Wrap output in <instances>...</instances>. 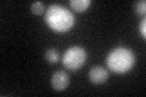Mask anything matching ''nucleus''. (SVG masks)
I'll return each mask as SVG.
<instances>
[{"instance_id":"39448f33","label":"nucleus","mask_w":146,"mask_h":97,"mask_svg":"<svg viewBox=\"0 0 146 97\" xmlns=\"http://www.w3.org/2000/svg\"><path fill=\"white\" fill-rule=\"evenodd\" d=\"M88 77H89V80L93 84L100 85V84H104L108 79V72L101 66H94L93 68H90Z\"/></svg>"},{"instance_id":"1a4fd4ad","label":"nucleus","mask_w":146,"mask_h":97,"mask_svg":"<svg viewBox=\"0 0 146 97\" xmlns=\"http://www.w3.org/2000/svg\"><path fill=\"white\" fill-rule=\"evenodd\" d=\"M134 10L138 15H145L146 12V1L145 0H141V1H138L134 4Z\"/></svg>"},{"instance_id":"f257e3e1","label":"nucleus","mask_w":146,"mask_h":97,"mask_svg":"<svg viewBox=\"0 0 146 97\" xmlns=\"http://www.w3.org/2000/svg\"><path fill=\"white\" fill-rule=\"evenodd\" d=\"M45 22L55 32H68L76 23V17L67 7L52 4L45 10Z\"/></svg>"},{"instance_id":"423d86ee","label":"nucleus","mask_w":146,"mask_h":97,"mask_svg":"<svg viewBox=\"0 0 146 97\" xmlns=\"http://www.w3.org/2000/svg\"><path fill=\"white\" fill-rule=\"evenodd\" d=\"M70 5L74 11L82 12V11H85L91 5V0H71Z\"/></svg>"},{"instance_id":"0eeeda50","label":"nucleus","mask_w":146,"mask_h":97,"mask_svg":"<svg viewBox=\"0 0 146 97\" xmlns=\"http://www.w3.org/2000/svg\"><path fill=\"white\" fill-rule=\"evenodd\" d=\"M45 58H46L48 62H50V63H56L58 61V58H60V55H58L56 49H49V50H46V52H45Z\"/></svg>"},{"instance_id":"7ed1b4c3","label":"nucleus","mask_w":146,"mask_h":97,"mask_svg":"<svg viewBox=\"0 0 146 97\" xmlns=\"http://www.w3.org/2000/svg\"><path fill=\"white\" fill-rule=\"evenodd\" d=\"M86 51L82 46H71L66 50L62 57V63L71 71H78L86 61Z\"/></svg>"},{"instance_id":"20e7f679","label":"nucleus","mask_w":146,"mask_h":97,"mask_svg":"<svg viewBox=\"0 0 146 97\" xmlns=\"http://www.w3.org/2000/svg\"><path fill=\"white\" fill-rule=\"evenodd\" d=\"M51 85L56 91L66 90L70 85V75L65 71H56L51 77Z\"/></svg>"},{"instance_id":"f03ea898","label":"nucleus","mask_w":146,"mask_h":97,"mask_svg":"<svg viewBox=\"0 0 146 97\" xmlns=\"http://www.w3.org/2000/svg\"><path fill=\"white\" fill-rule=\"evenodd\" d=\"M135 63V55L130 49L125 46H118L113 49L106 57V66L110 71L123 74L129 72L134 67Z\"/></svg>"},{"instance_id":"9d476101","label":"nucleus","mask_w":146,"mask_h":97,"mask_svg":"<svg viewBox=\"0 0 146 97\" xmlns=\"http://www.w3.org/2000/svg\"><path fill=\"white\" fill-rule=\"evenodd\" d=\"M139 33L141 34L143 38H146V21L143 20L139 24Z\"/></svg>"},{"instance_id":"6e6552de","label":"nucleus","mask_w":146,"mask_h":97,"mask_svg":"<svg viewBox=\"0 0 146 97\" xmlns=\"http://www.w3.org/2000/svg\"><path fill=\"white\" fill-rule=\"evenodd\" d=\"M31 10L32 12L34 13V15H42V13H44V10H45V5L44 3L42 1H35L31 5Z\"/></svg>"}]
</instances>
